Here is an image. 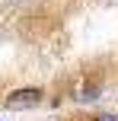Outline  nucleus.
<instances>
[{
  "label": "nucleus",
  "instance_id": "f257e3e1",
  "mask_svg": "<svg viewBox=\"0 0 118 121\" xmlns=\"http://www.w3.org/2000/svg\"><path fill=\"white\" fill-rule=\"evenodd\" d=\"M38 102H42V92L38 89H16L10 99H6L10 108H29V105H38Z\"/></svg>",
  "mask_w": 118,
  "mask_h": 121
}]
</instances>
